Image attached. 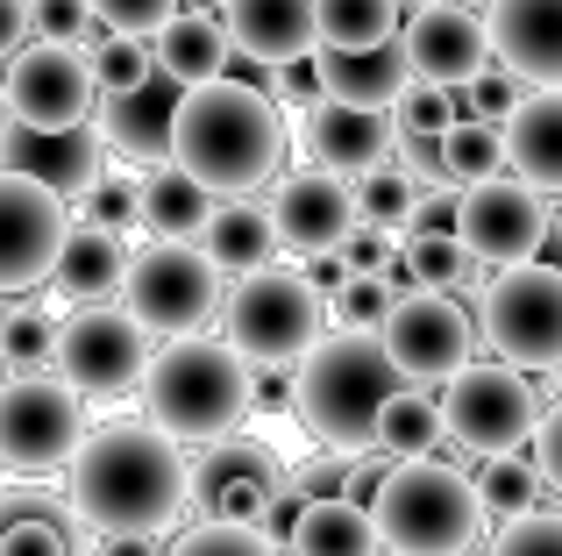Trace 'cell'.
<instances>
[{
    "label": "cell",
    "instance_id": "cell-1",
    "mask_svg": "<svg viewBox=\"0 0 562 556\" xmlns=\"http://www.w3.org/2000/svg\"><path fill=\"white\" fill-rule=\"evenodd\" d=\"M65 471L71 507L100 543L108 535H165L192 507V471L165 429H100L79 443Z\"/></svg>",
    "mask_w": 562,
    "mask_h": 556
},
{
    "label": "cell",
    "instance_id": "cell-2",
    "mask_svg": "<svg viewBox=\"0 0 562 556\" xmlns=\"http://www.w3.org/2000/svg\"><path fill=\"white\" fill-rule=\"evenodd\" d=\"M285 157V122L278 100L257 86H192L179 100V129H171V165H186L214 200H249Z\"/></svg>",
    "mask_w": 562,
    "mask_h": 556
},
{
    "label": "cell",
    "instance_id": "cell-3",
    "mask_svg": "<svg viewBox=\"0 0 562 556\" xmlns=\"http://www.w3.org/2000/svg\"><path fill=\"white\" fill-rule=\"evenodd\" d=\"M406 392V371L392 364V349H384V335H321L314 349H306L300 364V421L306 435H314L321 449H342V457H363V449H378V421L384 407Z\"/></svg>",
    "mask_w": 562,
    "mask_h": 556
},
{
    "label": "cell",
    "instance_id": "cell-4",
    "mask_svg": "<svg viewBox=\"0 0 562 556\" xmlns=\"http://www.w3.org/2000/svg\"><path fill=\"white\" fill-rule=\"evenodd\" d=\"M249 400V364L235 357L221 335H179L150 357L143 371V407H150V429H165L171 443H221V435L243 429Z\"/></svg>",
    "mask_w": 562,
    "mask_h": 556
},
{
    "label": "cell",
    "instance_id": "cell-5",
    "mask_svg": "<svg viewBox=\"0 0 562 556\" xmlns=\"http://www.w3.org/2000/svg\"><path fill=\"white\" fill-rule=\"evenodd\" d=\"M371 514H378V535L392 556H463L484 535L477 486L435 457L392 464L371 492Z\"/></svg>",
    "mask_w": 562,
    "mask_h": 556
},
{
    "label": "cell",
    "instance_id": "cell-6",
    "mask_svg": "<svg viewBox=\"0 0 562 556\" xmlns=\"http://www.w3.org/2000/svg\"><path fill=\"white\" fill-rule=\"evenodd\" d=\"M328 329V300L306 271L271 265L235 278V292L221 300V343L249 364V371H285V364H306V349Z\"/></svg>",
    "mask_w": 562,
    "mask_h": 556
},
{
    "label": "cell",
    "instance_id": "cell-7",
    "mask_svg": "<svg viewBox=\"0 0 562 556\" xmlns=\"http://www.w3.org/2000/svg\"><path fill=\"white\" fill-rule=\"evenodd\" d=\"M122 307L150 335H165V343L200 335L206 321L221 314V265L186 236H157V243H143V251L128 257Z\"/></svg>",
    "mask_w": 562,
    "mask_h": 556
},
{
    "label": "cell",
    "instance_id": "cell-8",
    "mask_svg": "<svg viewBox=\"0 0 562 556\" xmlns=\"http://www.w3.org/2000/svg\"><path fill=\"white\" fill-rule=\"evenodd\" d=\"M86 443V400L57 371H14L0 386V464L8 471H57Z\"/></svg>",
    "mask_w": 562,
    "mask_h": 556
},
{
    "label": "cell",
    "instance_id": "cell-9",
    "mask_svg": "<svg viewBox=\"0 0 562 556\" xmlns=\"http://www.w3.org/2000/svg\"><path fill=\"white\" fill-rule=\"evenodd\" d=\"M484 343L513 371H555L562 364V271L555 265H513L484 286L477 314Z\"/></svg>",
    "mask_w": 562,
    "mask_h": 556
},
{
    "label": "cell",
    "instance_id": "cell-10",
    "mask_svg": "<svg viewBox=\"0 0 562 556\" xmlns=\"http://www.w3.org/2000/svg\"><path fill=\"white\" fill-rule=\"evenodd\" d=\"M150 329H143L128 307H79V314L57 329V378H65L79 400H122L143 386L150 371Z\"/></svg>",
    "mask_w": 562,
    "mask_h": 556
},
{
    "label": "cell",
    "instance_id": "cell-11",
    "mask_svg": "<svg viewBox=\"0 0 562 556\" xmlns=\"http://www.w3.org/2000/svg\"><path fill=\"white\" fill-rule=\"evenodd\" d=\"M441 414H449V435L463 449H477V457H506L541 429V400L527 386V371H513V364L456 371L449 392H441Z\"/></svg>",
    "mask_w": 562,
    "mask_h": 556
},
{
    "label": "cell",
    "instance_id": "cell-12",
    "mask_svg": "<svg viewBox=\"0 0 562 556\" xmlns=\"http://www.w3.org/2000/svg\"><path fill=\"white\" fill-rule=\"evenodd\" d=\"M0 93H8V114L22 129H79V122H93V108H100L93 51H79V43H43L36 36L29 51H14Z\"/></svg>",
    "mask_w": 562,
    "mask_h": 556
},
{
    "label": "cell",
    "instance_id": "cell-13",
    "mask_svg": "<svg viewBox=\"0 0 562 556\" xmlns=\"http://www.w3.org/2000/svg\"><path fill=\"white\" fill-rule=\"evenodd\" d=\"M71 200L50 193L29 171H0V292H29L50 286L57 257L71 243Z\"/></svg>",
    "mask_w": 562,
    "mask_h": 556
},
{
    "label": "cell",
    "instance_id": "cell-14",
    "mask_svg": "<svg viewBox=\"0 0 562 556\" xmlns=\"http://www.w3.org/2000/svg\"><path fill=\"white\" fill-rule=\"evenodd\" d=\"M278 500H285V471H278L271 443H249V435H221L200 457V471H192V507H200L206 521L271 529Z\"/></svg>",
    "mask_w": 562,
    "mask_h": 556
},
{
    "label": "cell",
    "instance_id": "cell-15",
    "mask_svg": "<svg viewBox=\"0 0 562 556\" xmlns=\"http://www.w3.org/2000/svg\"><path fill=\"white\" fill-rule=\"evenodd\" d=\"M463 251L492 271H513V265H535L541 236H549V208H541L535 186L520 179H484V186H463Z\"/></svg>",
    "mask_w": 562,
    "mask_h": 556
},
{
    "label": "cell",
    "instance_id": "cell-16",
    "mask_svg": "<svg viewBox=\"0 0 562 556\" xmlns=\"http://www.w3.org/2000/svg\"><path fill=\"white\" fill-rule=\"evenodd\" d=\"M398 51H406V65H413L420 86H449V93H463L477 71H492V29H484V14L456 8V0H427V8L406 14Z\"/></svg>",
    "mask_w": 562,
    "mask_h": 556
},
{
    "label": "cell",
    "instance_id": "cell-17",
    "mask_svg": "<svg viewBox=\"0 0 562 556\" xmlns=\"http://www.w3.org/2000/svg\"><path fill=\"white\" fill-rule=\"evenodd\" d=\"M470 343H477V329H470V314L449 300V292H406V300L392 307V321H384L392 364L406 378H420V386L470 371Z\"/></svg>",
    "mask_w": 562,
    "mask_h": 556
},
{
    "label": "cell",
    "instance_id": "cell-18",
    "mask_svg": "<svg viewBox=\"0 0 562 556\" xmlns=\"http://www.w3.org/2000/svg\"><path fill=\"white\" fill-rule=\"evenodd\" d=\"M100 157H108V136H100L93 122H79V129H22V122H8L0 129V171H29V179H43L65 200H86L100 186V171H108Z\"/></svg>",
    "mask_w": 562,
    "mask_h": 556
},
{
    "label": "cell",
    "instance_id": "cell-19",
    "mask_svg": "<svg viewBox=\"0 0 562 556\" xmlns=\"http://www.w3.org/2000/svg\"><path fill=\"white\" fill-rule=\"evenodd\" d=\"M271 214H278V236H285L292 257H342L349 229H357V186L321 171V165H306L278 186Z\"/></svg>",
    "mask_w": 562,
    "mask_h": 556
},
{
    "label": "cell",
    "instance_id": "cell-20",
    "mask_svg": "<svg viewBox=\"0 0 562 556\" xmlns=\"http://www.w3.org/2000/svg\"><path fill=\"white\" fill-rule=\"evenodd\" d=\"M398 136H406V129L392 122V108H349V100H328V93L306 108V157H314L321 171H335V179L378 171Z\"/></svg>",
    "mask_w": 562,
    "mask_h": 556
},
{
    "label": "cell",
    "instance_id": "cell-21",
    "mask_svg": "<svg viewBox=\"0 0 562 556\" xmlns=\"http://www.w3.org/2000/svg\"><path fill=\"white\" fill-rule=\"evenodd\" d=\"M484 29H492V57L513 79L562 93V0H492Z\"/></svg>",
    "mask_w": 562,
    "mask_h": 556
},
{
    "label": "cell",
    "instance_id": "cell-22",
    "mask_svg": "<svg viewBox=\"0 0 562 556\" xmlns=\"http://www.w3.org/2000/svg\"><path fill=\"white\" fill-rule=\"evenodd\" d=\"M228 43L257 65H300L321 51V0H221Z\"/></svg>",
    "mask_w": 562,
    "mask_h": 556
},
{
    "label": "cell",
    "instance_id": "cell-23",
    "mask_svg": "<svg viewBox=\"0 0 562 556\" xmlns=\"http://www.w3.org/2000/svg\"><path fill=\"white\" fill-rule=\"evenodd\" d=\"M179 100H186V86L157 71L150 86H136V93H114V100H108V114H100V136H108L122 157H136V165H150V171H157V165H171V129H179Z\"/></svg>",
    "mask_w": 562,
    "mask_h": 556
},
{
    "label": "cell",
    "instance_id": "cell-24",
    "mask_svg": "<svg viewBox=\"0 0 562 556\" xmlns=\"http://www.w3.org/2000/svg\"><path fill=\"white\" fill-rule=\"evenodd\" d=\"M314 86L349 108H398V93L413 86V65L398 43L378 51H314Z\"/></svg>",
    "mask_w": 562,
    "mask_h": 556
},
{
    "label": "cell",
    "instance_id": "cell-25",
    "mask_svg": "<svg viewBox=\"0 0 562 556\" xmlns=\"http://www.w3.org/2000/svg\"><path fill=\"white\" fill-rule=\"evenodd\" d=\"M506 165L535 193H562V93H527L506 114Z\"/></svg>",
    "mask_w": 562,
    "mask_h": 556
},
{
    "label": "cell",
    "instance_id": "cell-26",
    "mask_svg": "<svg viewBox=\"0 0 562 556\" xmlns=\"http://www.w3.org/2000/svg\"><path fill=\"white\" fill-rule=\"evenodd\" d=\"M278 214L271 208H249V200H221V214L200 229V251L221 265V278H249V271H271L278 265Z\"/></svg>",
    "mask_w": 562,
    "mask_h": 556
},
{
    "label": "cell",
    "instance_id": "cell-27",
    "mask_svg": "<svg viewBox=\"0 0 562 556\" xmlns=\"http://www.w3.org/2000/svg\"><path fill=\"white\" fill-rule=\"evenodd\" d=\"M122 278H128L122 236H114V229H93V222H71V243H65V257H57L50 286L65 292V300H79V307H100Z\"/></svg>",
    "mask_w": 562,
    "mask_h": 556
},
{
    "label": "cell",
    "instance_id": "cell-28",
    "mask_svg": "<svg viewBox=\"0 0 562 556\" xmlns=\"http://www.w3.org/2000/svg\"><path fill=\"white\" fill-rule=\"evenodd\" d=\"M384 535H378V514L342 500H306L300 521H292V556H378Z\"/></svg>",
    "mask_w": 562,
    "mask_h": 556
},
{
    "label": "cell",
    "instance_id": "cell-29",
    "mask_svg": "<svg viewBox=\"0 0 562 556\" xmlns=\"http://www.w3.org/2000/svg\"><path fill=\"white\" fill-rule=\"evenodd\" d=\"M228 51L235 43H228V22H221V14H179V22L157 36V71L192 93V86L228 79Z\"/></svg>",
    "mask_w": 562,
    "mask_h": 556
},
{
    "label": "cell",
    "instance_id": "cell-30",
    "mask_svg": "<svg viewBox=\"0 0 562 556\" xmlns=\"http://www.w3.org/2000/svg\"><path fill=\"white\" fill-rule=\"evenodd\" d=\"M214 193H206L200 179H192L186 165H157L143 171V229H157V236H200L206 222H214Z\"/></svg>",
    "mask_w": 562,
    "mask_h": 556
},
{
    "label": "cell",
    "instance_id": "cell-31",
    "mask_svg": "<svg viewBox=\"0 0 562 556\" xmlns=\"http://www.w3.org/2000/svg\"><path fill=\"white\" fill-rule=\"evenodd\" d=\"M406 0H321V51H378L398 43Z\"/></svg>",
    "mask_w": 562,
    "mask_h": 556
},
{
    "label": "cell",
    "instance_id": "cell-32",
    "mask_svg": "<svg viewBox=\"0 0 562 556\" xmlns=\"http://www.w3.org/2000/svg\"><path fill=\"white\" fill-rule=\"evenodd\" d=\"M435 165H441V179L449 186H484V179H498V165H506V122H456L449 136L435 143Z\"/></svg>",
    "mask_w": 562,
    "mask_h": 556
},
{
    "label": "cell",
    "instance_id": "cell-33",
    "mask_svg": "<svg viewBox=\"0 0 562 556\" xmlns=\"http://www.w3.org/2000/svg\"><path fill=\"white\" fill-rule=\"evenodd\" d=\"M441 435H449V414H441V400H427V392H398V400L384 407V421H378V449L392 464L435 457Z\"/></svg>",
    "mask_w": 562,
    "mask_h": 556
},
{
    "label": "cell",
    "instance_id": "cell-34",
    "mask_svg": "<svg viewBox=\"0 0 562 556\" xmlns=\"http://www.w3.org/2000/svg\"><path fill=\"white\" fill-rule=\"evenodd\" d=\"M470 486H477L484 514L513 521V514H535V507H541V486H549V478H541V464H527L520 449H506V457H484Z\"/></svg>",
    "mask_w": 562,
    "mask_h": 556
},
{
    "label": "cell",
    "instance_id": "cell-35",
    "mask_svg": "<svg viewBox=\"0 0 562 556\" xmlns=\"http://www.w3.org/2000/svg\"><path fill=\"white\" fill-rule=\"evenodd\" d=\"M392 307H398V292H392V278H384V271H342V278H335V292H328V321H335V329H349V335H384Z\"/></svg>",
    "mask_w": 562,
    "mask_h": 556
},
{
    "label": "cell",
    "instance_id": "cell-36",
    "mask_svg": "<svg viewBox=\"0 0 562 556\" xmlns=\"http://www.w3.org/2000/svg\"><path fill=\"white\" fill-rule=\"evenodd\" d=\"M50 500H8V514H0V556H71V535L57 529L50 514H43Z\"/></svg>",
    "mask_w": 562,
    "mask_h": 556
},
{
    "label": "cell",
    "instance_id": "cell-37",
    "mask_svg": "<svg viewBox=\"0 0 562 556\" xmlns=\"http://www.w3.org/2000/svg\"><path fill=\"white\" fill-rule=\"evenodd\" d=\"M477 257L463 251V236H427V229H406V271L420 278L427 292H449L456 278H470Z\"/></svg>",
    "mask_w": 562,
    "mask_h": 556
},
{
    "label": "cell",
    "instance_id": "cell-38",
    "mask_svg": "<svg viewBox=\"0 0 562 556\" xmlns=\"http://www.w3.org/2000/svg\"><path fill=\"white\" fill-rule=\"evenodd\" d=\"M93 71H100V100L136 93V86L157 79V43H143V36H108V43L93 51Z\"/></svg>",
    "mask_w": 562,
    "mask_h": 556
},
{
    "label": "cell",
    "instance_id": "cell-39",
    "mask_svg": "<svg viewBox=\"0 0 562 556\" xmlns=\"http://www.w3.org/2000/svg\"><path fill=\"white\" fill-rule=\"evenodd\" d=\"M0 349H8V371L57 364V321L43 307H14V314H0Z\"/></svg>",
    "mask_w": 562,
    "mask_h": 556
},
{
    "label": "cell",
    "instance_id": "cell-40",
    "mask_svg": "<svg viewBox=\"0 0 562 556\" xmlns=\"http://www.w3.org/2000/svg\"><path fill=\"white\" fill-rule=\"evenodd\" d=\"M357 186V222H371V229H398V222H413V179L406 171H392V165H378V171H363V179H349Z\"/></svg>",
    "mask_w": 562,
    "mask_h": 556
},
{
    "label": "cell",
    "instance_id": "cell-41",
    "mask_svg": "<svg viewBox=\"0 0 562 556\" xmlns=\"http://www.w3.org/2000/svg\"><path fill=\"white\" fill-rule=\"evenodd\" d=\"M79 222L114 229V236H122L128 222H143V171H100V186L79 200Z\"/></svg>",
    "mask_w": 562,
    "mask_h": 556
},
{
    "label": "cell",
    "instance_id": "cell-42",
    "mask_svg": "<svg viewBox=\"0 0 562 556\" xmlns=\"http://www.w3.org/2000/svg\"><path fill=\"white\" fill-rule=\"evenodd\" d=\"M398 129H406L413 143H441L456 129V93L449 86H420L413 79L406 93H398Z\"/></svg>",
    "mask_w": 562,
    "mask_h": 556
},
{
    "label": "cell",
    "instance_id": "cell-43",
    "mask_svg": "<svg viewBox=\"0 0 562 556\" xmlns=\"http://www.w3.org/2000/svg\"><path fill=\"white\" fill-rule=\"evenodd\" d=\"M179 14H186L179 0H93V22L108 36H165Z\"/></svg>",
    "mask_w": 562,
    "mask_h": 556
},
{
    "label": "cell",
    "instance_id": "cell-44",
    "mask_svg": "<svg viewBox=\"0 0 562 556\" xmlns=\"http://www.w3.org/2000/svg\"><path fill=\"white\" fill-rule=\"evenodd\" d=\"M171 556H278L263 529H235V521H200L192 535L171 543Z\"/></svg>",
    "mask_w": 562,
    "mask_h": 556
},
{
    "label": "cell",
    "instance_id": "cell-45",
    "mask_svg": "<svg viewBox=\"0 0 562 556\" xmlns=\"http://www.w3.org/2000/svg\"><path fill=\"white\" fill-rule=\"evenodd\" d=\"M492 556H562V514H549V507H535V514H513L506 529H498Z\"/></svg>",
    "mask_w": 562,
    "mask_h": 556
},
{
    "label": "cell",
    "instance_id": "cell-46",
    "mask_svg": "<svg viewBox=\"0 0 562 556\" xmlns=\"http://www.w3.org/2000/svg\"><path fill=\"white\" fill-rule=\"evenodd\" d=\"M285 492H292L300 507H306V500H342V492H349V457H342V449H328V457L285 471Z\"/></svg>",
    "mask_w": 562,
    "mask_h": 556
},
{
    "label": "cell",
    "instance_id": "cell-47",
    "mask_svg": "<svg viewBox=\"0 0 562 556\" xmlns=\"http://www.w3.org/2000/svg\"><path fill=\"white\" fill-rule=\"evenodd\" d=\"M36 36L43 43H79L93 36V0H36Z\"/></svg>",
    "mask_w": 562,
    "mask_h": 556
},
{
    "label": "cell",
    "instance_id": "cell-48",
    "mask_svg": "<svg viewBox=\"0 0 562 556\" xmlns=\"http://www.w3.org/2000/svg\"><path fill=\"white\" fill-rule=\"evenodd\" d=\"M463 108L477 114V122H506L513 108H520V93H513V71L498 65V71H477V79L463 86Z\"/></svg>",
    "mask_w": 562,
    "mask_h": 556
},
{
    "label": "cell",
    "instance_id": "cell-49",
    "mask_svg": "<svg viewBox=\"0 0 562 556\" xmlns=\"http://www.w3.org/2000/svg\"><path fill=\"white\" fill-rule=\"evenodd\" d=\"M413 229H427V236H456V229H463V193H456L449 179H441L435 193H420V200H413Z\"/></svg>",
    "mask_w": 562,
    "mask_h": 556
},
{
    "label": "cell",
    "instance_id": "cell-50",
    "mask_svg": "<svg viewBox=\"0 0 562 556\" xmlns=\"http://www.w3.org/2000/svg\"><path fill=\"white\" fill-rule=\"evenodd\" d=\"M392 229H371V222H357L349 229V243H342V271H384L392 265Z\"/></svg>",
    "mask_w": 562,
    "mask_h": 556
},
{
    "label": "cell",
    "instance_id": "cell-51",
    "mask_svg": "<svg viewBox=\"0 0 562 556\" xmlns=\"http://www.w3.org/2000/svg\"><path fill=\"white\" fill-rule=\"evenodd\" d=\"M36 36V0H0V65H14V51H29Z\"/></svg>",
    "mask_w": 562,
    "mask_h": 556
},
{
    "label": "cell",
    "instance_id": "cell-52",
    "mask_svg": "<svg viewBox=\"0 0 562 556\" xmlns=\"http://www.w3.org/2000/svg\"><path fill=\"white\" fill-rule=\"evenodd\" d=\"M535 464H541V478L562 492V400L541 414V429H535Z\"/></svg>",
    "mask_w": 562,
    "mask_h": 556
},
{
    "label": "cell",
    "instance_id": "cell-53",
    "mask_svg": "<svg viewBox=\"0 0 562 556\" xmlns=\"http://www.w3.org/2000/svg\"><path fill=\"white\" fill-rule=\"evenodd\" d=\"M100 556H165V549H157V535H108Z\"/></svg>",
    "mask_w": 562,
    "mask_h": 556
},
{
    "label": "cell",
    "instance_id": "cell-54",
    "mask_svg": "<svg viewBox=\"0 0 562 556\" xmlns=\"http://www.w3.org/2000/svg\"><path fill=\"white\" fill-rule=\"evenodd\" d=\"M0 386H8V349H0Z\"/></svg>",
    "mask_w": 562,
    "mask_h": 556
},
{
    "label": "cell",
    "instance_id": "cell-55",
    "mask_svg": "<svg viewBox=\"0 0 562 556\" xmlns=\"http://www.w3.org/2000/svg\"><path fill=\"white\" fill-rule=\"evenodd\" d=\"M406 8H427V0H406Z\"/></svg>",
    "mask_w": 562,
    "mask_h": 556
},
{
    "label": "cell",
    "instance_id": "cell-56",
    "mask_svg": "<svg viewBox=\"0 0 562 556\" xmlns=\"http://www.w3.org/2000/svg\"><path fill=\"white\" fill-rule=\"evenodd\" d=\"M555 236H562V214H555Z\"/></svg>",
    "mask_w": 562,
    "mask_h": 556
}]
</instances>
